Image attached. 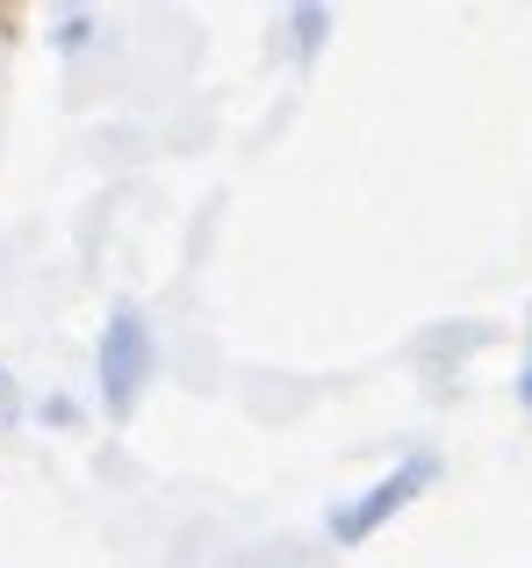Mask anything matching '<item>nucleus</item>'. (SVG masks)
I'll return each mask as SVG.
<instances>
[{"label": "nucleus", "instance_id": "3", "mask_svg": "<svg viewBox=\"0 0 532 568\" xmlns=\"http://www.w3.org/2000/svg\"><path fill=\"white\" fill-rule=\"evenodd\" d=\"M8 425H14V375L0 367V432H8Z\"/></svg>", "mask_w": 532, "mask_h": 568}, {"label": "nucleus", "instance_id": "4", "mask_svg": "<svg viewBox=\"0 0 532 568\" xmlns=\"http://www.w3.org/2000/svg\"><path fill=\"white\" fill-rule=\"evenodd\" d=\"M519 403H525V410H532V361H525V382H519Z\"/></svg>", "mask_w": 532, "mask_h": 568}, {"label": "nucleus", "instance_id": "2", "mask_svg": "<svg viewBox=\"0 0 532 568\" xmlns=\"http://www.w3.org/2000/svg\"><path fill=\"white\" fill-rule=\"evenodd\" d=\"M432 475H439V460H432V454H418V460H403V468H389V475H381V483L367 489L360 504H338V511H331V540H338V547H360L367 532L389 526V518L403 511V504L418 497V489L432 483Z\"/></svg>", "mask_w": 532, "mask_h": 568}, {"label": "nucleus", "instance_id": "1", "mask_svg": "<svg viewBox=\"0 0 532 568\" xmlns=\"http://www.w3.org/2000/svg\"><path fill=\"white\" fill-rule=\"evenodd\" d=\"M94 367H101V410L130 417L137 396H144V382H152V324H144V310H130V303L109 310Z\"/></svg>", "mask_w": 532, "mask_h": 568}]
</instances>
